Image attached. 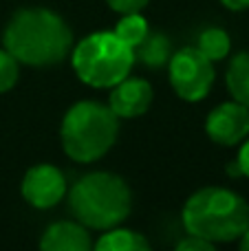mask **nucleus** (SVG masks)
I'll return each mask as SVG.
<instances>
[{
  "label": "nucleus",
  "instance_id": "nucleus-13",
  "mask_svg": "<svg viewBox=\"0 0 249 251\" xmlns=\"http://www.w3.org/2000/svg\"><path fill=\"white\" fill-rule=\"evenodd\" d=\"M225 84L232 95V100L241 101L249 108V51L236 53L227 64Z\"/></svg>",
  "mask_w": 249,
  "mask_h": 251
},
{
  "label": "nucleus",
  "instance_id": "nucleus-2",
  "mask_svg": "<svg viewBox=\"0 0 249 251\" xmlns=\"http://www.w3.org/2000/svg\"><path fill=\"white\" fill-rule=\"evenodd\" d=\"M185 231L210 243H234L249 227V203L227 187H201L181 209Z\"/></svg>",
  "mask_w": 249,
  "mask_h": 251
},
{
  "label": "nucleus",
  "instance_id": "nucleus-15",
  "mask_svg": "<svg viewBox=\"0 0 249 251\" xmlns=\"http://www.w3.org/2000/svg\"><path fill=\"white\" fill-rule=\"evenodd\" d=\"M113 31L122 42H126L135 51L146 40V35L150 33V25L141 11H130V13H122V18H119V22L115 25Z\"/></svg>",
  "mask_w": 249,
  "mask_h": 251
},
{
  "label": "nucleus",
  "instance_id": "nucleus-11",
  "mask_svg": "<svg viewBox=\"0 0 249 251\" xmlns=\"http://www.w3.org/2000/svg\"><path fill=\"white\" fill-rule=\"evenodd\" d=\"M97 251H150V243L144 234L128 227H110L93 243Z\"/></svg>",
  "mask_w": 249,
  "mask_h": 251
},
{
  "label": "nucleus",
  "instance_id": "nucleus-22",
  "mask_svg": "<svg viewBox=\"0 0 249 251\" xmlns=\"http://www.w3.org/2000/svg\"><path fill=\"white\" fill-rule=\"evenodd\" d=\"M225 170H227V174H232V176H243V174H241V168H238L236 161H232V163H229Z\"/></svg>",
  "mask_w": 249,
  "mask_h": 251
},
{
  "label": "nucleus",
  "instance_id": "nucleus-6",
  "mask_svg": "<svg viewBox=\"0 0 249 251\" xmlns=\"http://www.w3.org/2000/svg\"><path fill=\"white\" fill-rule=\"evenodd\" d=\"M170 86L183 101H201L214 86V62L207 60L197 47H183L172 53L168 62Z\"/></svg>",
  "mask_w": 249,
  "mask_h": 251
},
{
  "label": "nucleus",
  "instance_id": "nucleus-10",
  "mask_svg": "<svg viewBox=\"0 0 249 251\" xmlns=\"http://www.w3.org/2000/svg\"><path fill=\"white\" fill-rule=\"evenodd\" d=\"M93 247L88 227L77 221H57L44 229L40 238L42 251H88Z\"/></svg>",
  "mask_w": 249,
  "mask_h": 251
},
{
  "label": "nucleus",
  "instance_id": "nucleus-4",
  "mask_svg": "<svg viewBox=\"0 0 249 251\" xmlns=\"http://www.w3.org/2000/svg\"><path fill=\"white\" fill-rule=\"evenodd\" d=\"M119 137V117L108 104L82 100L62 117L60 139L66 156L75 163H95L113 150Z\"/></svg>",
  "mask_w": 249,
  "mask_h": 251
},
{
  "label": "nucleus",
  "instance_id": "nucleus-1",
  "mask_svg": "<svg viewBox=\"0 0 249 251\" xmlns=\"http://www.w3.org/2000/svg\"><path fill=\"white\" fill-rule=\"evenodd\" d=\"M2 47L20 64L44 69L64 62L73 49V31L47 7L18 9L2 31Z\"/></svg>",
  "mask_w": 249,
  "mask_h": 251
},
{
  "label": "nucleus",
  "instance_id": "nucleus-20",
  "mask_svg": "<svg viewBox=\"0 0 249 251\" xmlns=\"http://www.w3.org/2000/svg\"><path fill=\"white\" fill-rule=\"evenodd\" d=\"M221 4L225 9H229V11H245V9H249V0H221Z\"/></svg>",
  "mask_w": 249,
  "mask_h": 251
},
{
  "label": "nucleus",
  "instance_id": "nucleus-12",
  "mask_svg": "<svg viewBox=\"0 0 249 251\" xmlns=\"http://www.w3.org/2000/svg\"><path fill=\"white\" fill-rule=\"evenodd\" d=\"M172 53H174V49H172L170 38L166 33L150 31L144 42L135 49V62L144 64L146 69H163V66H168Z\"/></svg>",
  "mask_w": 249,
  "mask_h": 251
},
{
  "label": "nucleus",
  "instance_id": "nucleus-18",
  "mask_svg": "<svg viewBox=\"0 0 249 251\" xmlns=\"http://www.w3.org/2000/svg\"><path fill=\"white\" fill-rule=\"evenodd\" d=\"M106 2L117 13H130V11H144L150 0H106Z\"/></svg>",
  "mask_w": 249,
  "mask_h": 251
},
{
  "label": "nucleus",
  "instance_id": "nucleus-16",
  "mask_svg": "<svg viewBox=\"0 0 249 251\" xmlns=\"http://www.w3.org/2000/svg\"><path fill=\"white\" fill-rule=\"evenodd\" d=\"M20 79V62L7 51L0 49V95L9 93Z\"/></svg>",
  "mask_w": 249,
  "mask_h": 251
},
{
  "label": "nucleus",
  "instance_id": "nucleus-8",
  "mask_svg": "<svg viewBox=\"0 0 249 251\" xmlns=\"http://www.w3.org/2000/svg\"><path fill=\"white\" fill-rule=\"evenodd\" d=\"M205 132L216 146H238L249 137V108L236 100L223 101L207 115Z\"/></svg>",
  "mask_w": 249,
  "mask_h": 251
},
{
  "label": "nucleus",
  "instance_id": "nucleus-21",
  "mask_svg": "<svg viewBox=\"0 0 249 251\" xmlns=\"http://www.w3.org/2000/svg\"><path fill=\"white\" fill-rule=\"evenodd\" d=\"M238 247L243 251H249V227L241 234V238H238Z\"/></svg>",
  "mask_w": 249,
  "mask_h": 251
},
{
  "label": "nucleus",
  "instance_id": "nucleus-9",
  "mask_svg": "<svg viewBox=\"0 0 249 251\" xmlns=\"http://www.w3.org/2000/svg\"><path fill=\"white\" fill-rule=\"evenodd\" d=\"M154 91L144 77H124L110 88L108 106L119 119H137L148 113Z\"/></svg>",
  "mask_w": 249,
  "mask_h": 251
},
{
  "label": "nucleus",
  "instance_id": "nucleus-17",
  "mask_svg": "<svg viewBox=\"0 0 249 251\" xmlns=\"http://www.w3.org/2000/svg\"><path fill=\"white\" fill-rule=\"evenodd\" d=\"M212 249H214V243L192 234H188L185 238H181L176 243V251H212Z\"/></svg>",
  "mask_w": 249,
  "mask_h": 251
},
{
  "label": "nucleus",
  "instance_id": "nucleus-3",
  "mask_svg": "<svg viewBox=\"0 0 249 251\" xmlns=\"http://www.w3.org/2000/svg\"><path fill=\"white\" fill-rule=\"evenodd\" d=\"M66 201L75 221L97 231L122 225L132 209L130 187L113 172H91L82 176L66 192Z\"/></svg>",
  "mask_w": 249,
  "mask_h": 251
},
{
  "label": "nucleus",
  "instance_id": "nucleus-7",
  "mask_svg": "<svg viewBox=\"0 0 249 251\" xmlns=\"http://www.w3.org/2000/svg\"><path fill=\"white\" fill-rule=\"evenodd\" d=\"M66 176L51 163H38L29 168L20 183L22 199L35 209H51L60 205L66 199Z\"/></svg>",
  "mask_w": 249,
  "mask_h": 251
},
{
  "label": "nucleus",
  "instance_id": "nucleus-14",
  "mask_svg": "<svg viewBox=\"0 0 249 251\" xmlns=\"http://www.w3.org/2000/svg\"><path fill=\"white\" fill-rule=\"evenodd\" d=\"M194 47L212 62H221L229 55L232 51V40H229V33L221 26H207L199 33L197 44Z\"/></svg>",
  "mask_w": 249,
  "mask_h": 251
},
{
  "label": "nucleus",
  "instance_id": "nucleus-5",
  "mask_svg": "<svg viewBox=\"0 0 249 251\" xmlns=\"http://www.w3.org/2000/svg\"><path fill=\"white\" fill-rule=\"evenodd\" d=\"M71 64L79 82L91 88H113L128 77L135 51L115 35V31H95L71 49Z\"/></svg>",
  "mask_w": 249,
  "mask_h": 251
},
{
  "label": "nucleus",
  "instance_id": "nucleus-19",
  "mask_svg": "<svg viewBox=\"0 0 249 251\" xmlns=\"http://www.w3.org/2000/svg\"><path fill=\"white\" fill-rule=\"evenodd\" d=\"M236 163L241 168V174L249 178V139L241 141V150H238V156H236Z\"/></svg>",
  "mask_w": 249,
  "mask_h": 251
}]
</instances>
